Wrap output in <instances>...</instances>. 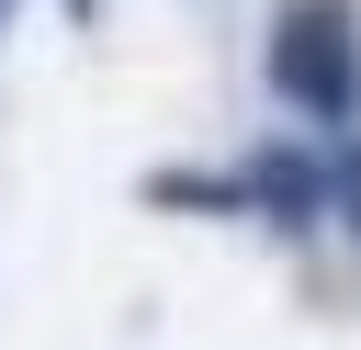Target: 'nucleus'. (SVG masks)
Segmentation results:
<instances>
[{"label":"nucleus","mask_w":361,"mask_h":350,"mask_svg":"<svg viewBox=\"0 0 361 350\" xmlns=\"http://www.w3.org/2000/svg\"><path fill=\"white\" fill-rule=\"evenodd\" d=\"M350 45H361V34H350V11H338V0H305V11L271 34V79H282L293 102H316V113H350V102H361Z\"/></svg>","instance_id":"f257e3e1"},{"label":"nucleus","mask_w":361,"mask_h":350,"mask_svg":"<svg viewBox=\"0 0 361 350\" xmlns=\"http://www.w3.org/2000/svg\"><path fill=\"white\" fill-rule=\"evenodd\" d=\"M350 192H361V169H350ZM350 226H361V215H350Z\"/></svg>","instance_id":"f03ea898"}]
</instances>
